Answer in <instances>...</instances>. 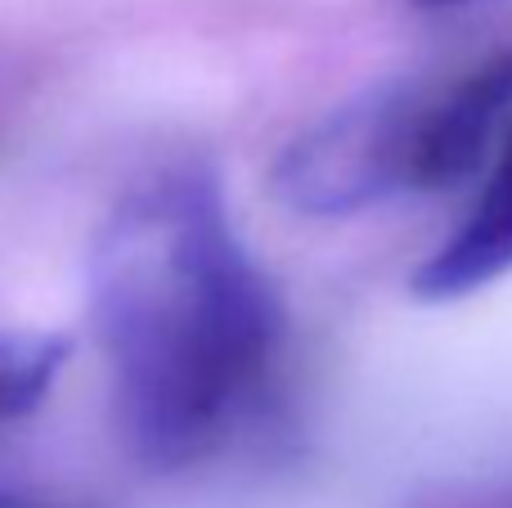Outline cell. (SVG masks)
<instances>
[{
    "label": "cell",
    "instance_id": "1",
    "mask_svg": "<svg viewBox=\"0 0 512 508\" xmlns=\"http://www.w3.org/2000/svg\"><path fill=\"white\" fill-rule=\"evenodd\" d=\"M90 320L126 450L158 473L212 459L270 392L283 306L207 162L131 185L90 243Z\"/></svg>",
    "mask_w": 512,
    "mask_h": 508
},
{
    "label": "cell",
    "instance_id": "2",
    "mask_svg": "<svg viewBox=\"0 0 512 508\" xmlns=\"http://www.w3.org/2000/svg\"><path fill=\"white\" fill-rule=\"evenodd\" d=\"M423 90L373 86L310 122L274 162V194L301 216H360L414 189Z\"/></svg>",
    "mask_w": 512,
    "mask_h": 508
},
{
    "label": "cell",
    "instance_id": "3",
    "mask_svg": "<svg viewBox=\"0 0 512 508\" xmlns=\"http://www.w3.org/2000/svg\"><path fill=\"white\" fill-rule=\"evenodd\" d=\"M512 126V45L441 90H423L414 131V189H454L481 171Z\"/></svg>",
    "mask_w": 512,
    "mask_h": 508
},
{
    "label": "cell",
    "instance_id": "4",
    "mask_svg": "<svg viewBox=\"0 0 512 508\" xmlns=\"http://www.w3.org/2000/svg\"><path fill=\"white\" fill-rule=\"evenodd\" d=\"M504 275H512V126L499 140L477 203L450 230V239L436 243L432 257L418 261L409 293L427 306H445L499 284Z\"/></svg>",
    "mask_w": 512,
    "mask_h": 508
},
{
    "label": "cell",
    "instance_id": "5",
    "mask_svg": "<svg viewBox=\"0 0 512 508\" xmlns=\"http://www.w3.org/2000/svg\"><path fill=\"white\" fill-rule=\"evenodd\" d=\"M63 360H68V338L59 333L0 329V428L27 419L45 401Z\"/></svg>",
    "mask_w": 512,
    "mask_h": 508
},
{
    "label": "cell",
    "instance_id": "6",
    "mask_svg": "<svg viewBox=\"0 0 512 508\" xmlns=\"http://www.w3.org/2000/svg\"><path fill=\"white\" fill-rule=\"evenodd\" d=\"M418 5H427V9H450V5H468V0H418Z\"/></svg>",
    "mask_w": 512,
    "mask_h": 508
}]
</instances>
